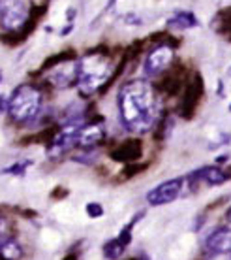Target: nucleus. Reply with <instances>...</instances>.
<instances>
[{
  "instance_id": "6",
  "label": "nucleus",
  "mask_w": 231,
  "mask_h": 260,
  "mask_svg": "<svg viewBox=\"0 0 231 260\" xmlns=\"http://www.w3.org/2000/svg\"><path fill=\"white\" fill-rule=\"evenodd\" d=\"M175 53L169 46H158L154 47L152 51H148L147 59L143 62V74L145 78H154L166 70L167 66L171 64Z\"/></svg>"
},
{
  "instance_id": "23",
  "label": "nucleus",
  "mask_w": 231,
  "mask_h": 260,
  "mask_svg": "<svg viewBox=\"0 0 231 260\" xmlns=\"http://www.w3.org/2000/svg\"><path fill=\"white\" fill-rule=\"evenodd\" d=\"M225 219H227V222L231 224V206L227 208V211H225Z\"/></svg>"
},
{
  "instance_id": "8",
  "label": "nucleus",
  "mask_w": 231,
  "mask_h": 260,
  "mask_svg": "<svg viewBox=\"0 0 231 260\" xmlns=\"http://www.w3.org/2000/svg\"><path fill=\"white\" fill-rule=\"evenodd\" d=\"M51 83L58 89H68L71 85H77L79 79V62H71V64L57 66L53 74L49 76Z\"/></svg>"
},
{
  "instance_id": "18",
  "label": "nucleus",
  "mask_w": 231,
  "mask_h": 260,
  "mask_svg": "<svg viewBox=\"0 0 231 260\" xmlns=\"http://www.w3.org/2000/svg\"><path fill=\"white\" fill-rule=\"evenodd\" d=\"M71 30H73V25H71V23H68V25H66L64 28L60 30V36H68V34H70Z\"/></svg>"
},
{
  "instance_id": "20",
  "label": "nucleus",
  "mask_w": 231,
  "mask_h": 260,
  "mask_svg": "<svg viewBox=\"0 0 231 260\" xmlns=\"http://www.w3.org/2000/svg\"><path fill=\"white\" fill-rule=\"evenodd\" d=\"M66 17H68V23H71V21H73V17H75V10H73V8H71V10H68Z\"/></svg>"
},
{
  "instance_id": "1",
  "label": "nucleus",
  "mask_w": 231,
  "mask_h": 260,
  "mask_svg": "<svg viewBox=\"0 0 231 260\" xmlns=\"http://www.w3.org/2000/svg\"><path fill=\"white\" fill-rule=\"evenodd\" d=\"M117 106L122 124L130 132H147L156 119V96L152 87L145 79H134L122 85L117 96Z\"/></svg>"
},
{
  "instance_id": "7",
  "label": "nucleus",
  "mask_w": 231,
  "mask_h": 260,
  "mask_svg": "<svg viewBox=\"0 0 231 260\" xmlns=\"http://www.w3.org/2000/svg\"><path fill=\"white\" fill-rule=\"evenodd\" d=\"M205 251L209 254H229L231 253V228H214L205 240Z\"/></svg>"
},
{
  "instance_id": "17",
  "label": "nucleus",
  "mask_w": 231,
  "mask_h": 260,
  "mask_svg": "<svg viewBox=\"0 0 231 260\" xmlns=\"http://www.w3.org/2000/svg\"><path fill=\"white\" fill-rule=\"evenodd\" d=\"M73 160L81 164H90V162H94V155H77V156H73Z\"/></svg>"
},
{
  "instance_id": "21",
  "label": "nucleus",
  "mask_w": 231,
  "mask_h": 260,
  "mask_svg": "<svg viewBox=\"0 0 231 260\" xmlns=\"http://www.w3.org/2000/svg\"><path fill=\"white\" fill-rule=\"evenodd\" d=\"M225 160H227V155H220V156H216V162H218V164L225 162Z\"/></svg>"
},
{
  "instance_id": "12",
  "label": "nucleus",
  "mask_w": 231,
  "mask_h": 260,
  "mask_svg": "<svg viewBox=\"0 0 231 260\" xmlns=\"http://www.w3.org/2000/svg\"><path fill=\"white\" fill-rule=\"evenodd\" d=\"M0 256L6 260H19L23 256V247L15 240L10 238V240L0 245Z\"/></svg>"
},
{
  "instance_id": "5",
  "label": "nucleus",
  "mask_w": 231,
  "mask_h": 260,
  "mask_svg": "<svg viewBox=\"0 0 231 260\" xmlns=\"http://www.w3.org/2000/svg\"><path fill=\"white\" fill-rule=\"evenodd\" d=\"M28 12L23 0H0V23L6 30H17L25 25Z\"/></svg>"
},
{
  "instance_id": "2",
  "label": "nucleus",
  "mask_w": 231,
  "mask_h": 260,
  "mask_svg": "<svg viewBox=\"0 0 231 260\" xmlns=\"http://www.w3.org/2000/svg\"><path fill=\"white\" fill-rule=\"evenodd\" d=\"M42 110V92L34 85H19L8 98L6 111L15 123H32Z\"/></svg>"
},
{
  "instance_id": "15",
  "label": "nucleus",
  "mask_w": 231,
  "mask_h": 260,
  "mask_svg": "<svg viewBox=\"0 0 231 260\" xmlns=\"http://www.w3.org/2000/svg\"><path fill=\"white\" fill-rule=\"evenodd\" d=\"M85 211L89 215L90 219H102L103 213H105V209L100 202H89L87 206H85Z\"/></svg>"
},
{
  "instance_id": "10",
  "label": "nucleus",
  "mask_w": 231,
  "mask_h": 260,
  "mask_svg": "<svg viewBox=\"0 0 231 260\" xmlns=\"http://www.w3.org/2000/svg\"><path fill=\"white\" fill-rule=\"evenodd\" d=\"M105 134L102 124H81L79 128V134H77V143L79 145H90V143L100 142Z\"/></svg>"
},
{
  "instance_id": "24",
  "label": "nucleus",
  "mask_w": 231,
  "mask_h": 260,
  "mask_svg": "<svg viewBox=\"0 0 231 260\" xmlns=\"http://www.w3.org/2000/svg\"><path fill=\"white\" fill-rule=\"evenodd\" d=\"M134 260H150V256H148V254H139V256L134 258Z\"/></svg>"
},
{
  "instance_id": "13",
  "label": "nucleus",
  "mask_w": 231,
  "mask_h": 260,
  "mask_svg": "<svg viewBox=\"0 0 231 260\" xmlns=\"http://www.w3.org/2000/svg\"><path fill=\"white\" fill-rule=\"evenodd\" d=\"M124 251H126V247H124L117 238L105 241V243H103V247H102L103 256H105L107 260H119L122 254H124Z\"/></svg>"
},
{
  "instance_id": "25",
  "label": "nucleus",
  "mask_w": 231,
  "mask_h": 260,
  "mask_svg": "<svg viewBox=\"0 0 231 260\" xmlns=\"http://www.w3.org/2000/svg\"><path fill=\"white\" fill-rule=\"evenodd\" d=\"M0 81H2V72H0Z\"/></svg>"
},
{
  "instance_id": "16",
  "label": "nucleus",
  "mask_w": 231,
  "mask_h": 260,
  "mask_svg": "<svg viewBox=\"0 0 231 260\" xmlns=\"http://www.w3.org/2000/svg\"><path fill=\"white\" fill-rule=\"evenodd\" d=\"M8 240H10V228H8V222L0 217V245Z\"/></svg>"
},
{
  "instance_id": "11",
  "label": "nucleus",
  "mask_w": 231,
  "mask_h": 260,
  "mask_svg": "<svg viewBox=\"0 0 231 260\" xmlns=\"http://www.w3.org/2000/svg\"><path fill=\"white\" fill-rule=\"evenodd\" d=\"M167 25L184 30V28H194V26H198L199 21L192 12H182V10H179V12L173 13V17H169Z\"/></svg>"
},
{
  "instance_id": "4",
  "label": "nucleus",
  "mask_w": 231,
  "mask_h": 260,
  "mask_svg": "<svg viewBox=\"0 0 231 260\" xmlns=\"http://www.w3.org/2000/svg\"><path fill=\"white\" fill-rule=\"evenodd\" d=\"M184 189V179L182 177H175V179H167V181L156 185L152 190L147 192V202L148 206L158 208V206H167L171 204L182 194Z\"/></svg>"
},
{
  "instance_id": "19",
  "label": "nucleus",
  "mask_w": 231,
  "mask_h": 260,
  "mask_svg": "<svg viewBox=\"0 0 231 260\" xmlns=\"http://www.w3.org/2000/svg\"><path fill=\"white\" fill-rule=\"evenodd\" d=\"M6 106H8V100L6 96H0V113L6 110Z\"/></svg>"
},
{
  "instance_id": "26",
  "label": "nucleus",
  "mask_w": 231,
  "mask_h": 260,
  "mask_svg": "<svg viewBox=\"0 0 231 260\" xmlns=\"http://www.w3.org/2000/svg\"><path fill=\"white\" fill-rule=\"evenodd\" d=\"M229 111H231V104H229Z\"/></svg>"
},
{
  "instance_id": "9",
  "label": "nucleus",
  "mask_w": 231,
  "mask_h": 260,
  "mask_svg": "<svg viewBox=\"0 0 231 260\" xmlns=\"http://www.w3.org/2000/svg\"><path fill=\"white\" fill-rule=\"evenodd\" d=\"M227 174L220 166H203V168L196 170L192 176H188V181H203L211 187L222 185L227 181Z\"/></svg>"
},
{
  "instance_id": "22",
  "label": "nucleus",
  "mask_w": 231,
  "mask_h": 260,
  "mask_svg": "<svg viewBox=\"0 0 231 260\" xmlns=\"http://www.w3.org/2000/svg\"><path fill=\"white\" fill-rule=\"evenodd\" d=\"M216 91H218V94H220V96H222V94H224V83H222V81H220V83H218V89H216Z\"/></svg>"
},
{
  "instance_id": "14",
  "label": "nucleus",
  "mask_w": 231,
  "mask_h": 260,
  "mask_svg": "<svg viewBox=\"0 0 231 260\" xmlns=\"http://www.w3.org/2000/svg\"><path fill=\"white\" fill-rule=\"evenodd\" d=\"M32 164V160H21V162H15L12 166L4 168L0 174H6V176H25L26 168Z\"/></svg>"
},
{
  "instance_id": "3",
  "label": "nucleus",
  "mask_w": 231,
  "mask_h": 260,
  "mask_svg": "<svg viewBox=\"0 0 231 260\" xmlns=\"http://www.w3.org/2000/svg\"><path fill=\"white\" fill-rule=\"evenodd\" d=\"M111 66L109 62L103 59L102 55H89L83 60H79V79L77 85L83 94H90L100 87V85L109 78Z\"/></svg>"
}]
</instances>
